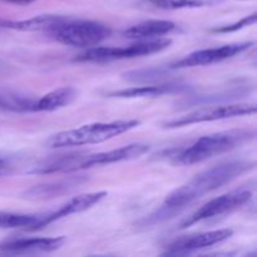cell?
<instances>
[{
	"label": "cell",
	"mask_w": 257,
	"mask_h": 257,
	"mask_svg": "<svg viewBox=\"0 0 257 257\" xmlns=\"http://www.w3.org/2000/svg\"><path fill=\"white\" fill-rule=\"evenodd\" d=\"M253 167H255L253 162L230 161V162L220 163L208 170L202 171L196 175L192 180L172 191L163 201L161 207L156 211L155 215L150 216L148 221L150 223H156L171 218L185 210L196 200L227 185L238 176L252 170Z\"/></svg>",
	"instance_id": "1"
},
{
	"label": "cell",
	"mask_w": 257,
	"mask_h": 257,
	"mask_svg": "<svg viewBox=\"0 0 257 257\" xmlns=\"http://www.w3.org/2000/svg\"><path fill=\"white\" fill-rule=\"evenodd\" d=\"M255 130H231L203 136L173 156V162L181 166H191L232 151L255 140Z\"/></svg>",
	"instance_id": "2"
},
{
	"label": "cell",
	"mask_w": 257,
	"mask_h": 257,
	"mask_svg": "<svg viewBox=\"0 0 257 257\" xmlns=\"http://www.w3.org/2000/svg\"><path fill=\"white\" fill-rule=\"evenodd\" d=\"M140 122L136 119L114 120L108 123H90L80 125L69 131H63L52 136L47 141L49 148L79 147L85 145H98L105 142L117 136L123 135L133 128L138 127Z\"/></svg>",
	"instance_id": "3"
},
{
	"label": "cell",
	"mask_w": 257,
	"mask_h": 257,
	"mask_svg": "<svg viewBox=\"0 0 257 257\" xmlns=\"http://www.w3.org/2000/svg\"><path fill=\"white\" fill-rule=\"evenodd\" d=\"M172 40L170 38H155V39L142 40L128 47H92L75 58L77 62L84 63H105L114 60L132 59V58L145 57L155 54L167 49Z\"/></svg>",
	"instance_id": "4"
},
{
	"label": "cell",
	"mask_w": 257,
	"mask_h": 257,
	"mask_svg": "<svg viewBox=\"0 0 257 257\" xmlns=\"http://www.w3.org/2000/svg\"><path fill=\"white\" fill-rule=\"evenodd\" d=\"M49 33L57 42L62 44L88 49L108 39L112 30L99 22L67 19Z\"/></svg>",
	"instance_id": "5"
},
{
	"label": "cell",
	"mask_w": 257,
	"mask_h": 257,
	"mask_svg": "<svg viewBox=\"0 0 257 257\" xmlns=\"http://www.w3.org/2000/svg\"><path fill=\"white\" fill-rule=\"evenodd\" d=\"M255 104H226L216 107H202L182 117L175 118L165 123L166 128H178L196 123L213 122V120L228 119L233 117H242L256 113Z\"/></svg>",
	"instance_id": "6"
},
{
	"label": "cell",
	"mask_w": 257,
	"mask_h": 257,
	"mask_svg": "<svg viewBox=\"0 0 257 257\" xmlns=\"http://www.w3.org/2000/svg\"><path fill=\"white\" fill-rule=\"evenodd\" d=\"M252 197L251 191L247 190H240V191H232V192L225 193L218 197L213 198L210 202L205 203L202 207L198 208L196 212L188 216L185 221L180 225L181 228H187L190 226L196 225V223L201 222V221L208 220V218L217 217V216H222L225 213L233 212V211L238 210L242 207L243 205L248 202Z\"/></svg>",
	"instance_id": "7"
},
{
	"label": "cell",
	"mask_w": 257,
	"mask_h": 257,
	"mask_svg": "<svg viewBox=\"0 0 257 257\" xmlns=\"http://www.w3.org/2000/svg\"><path fill=\"white\" fill-rule=\"evenodd\" d=\"M253 45V42L232 43V44L221 45V47L208 48V49L196 50L191 54L186 55L182 59L176 60L170 65V69H182V68L202 67V65L215 64V63L223 62L226 59L236 57L245 50L250 49Z\"/></svg>",
	"instance_id": "8"
},
{
	"label": "cell",
	"mask_w": 257,
	"mask_h": 257,
	"mask_svg": "<svg viewBox=\"0 0 257 257\" xmlns=\"http://www.w3.org/2000/svg\"><path fill=\"white\" fill-rule=\"evenodd\" d=\"M148 151H150V146L132 143V145L124 146V147L117 148V150L107 151V152H99L94 153V155H75L72 171L136 160V158H140L146 155Z\"/></svg>",
	"instance_id": "9"
},
{
	"label": "cell",
	"mask_w": 257,
	"mask_h": 257,
	"mask_svg": "<svg viewBox=\"0 0 257 257\" xmlns=\"http://www.w3.org/2000/svg\"><path fill=\"white\" fill-rule=\"evenodd\" d=\"M232 235V230L222 228V230H213L207 231V232L196 233V235L185 236V237H181L171 242L166 247L163 255H190V253L202 250V248L218 245V243L228 240Z\"/></svg>",
	"instance_id": "10"
},
{
	"label": "cell",
	"mask_w": 257,
	"mask_h": 257,
	"mask_svg": "<svg viewBox=\"0 0 257 257\" xmlns=\"http://www.w3.org/2000/svg\"><path fill=\"white\" fill-rule=\"evenodd\" d=\"M65 243L64 236L58 237L17 238L0 243V253L7 255H24V253L53 252Z\"/></svg>",
	"instance_id": "11"
},
{
	"label": "cell",
	"mask_w": 257,
	"mask_h": 257,
	"mask_svg": "<svg viewBox=\"0 0 257 257\" xmlns=\"http://www.w3.org/2000/svg\"><path fill=\"white\" fill-rule=\"evenodd\" d=\"M107 195L108 193L105 191H100V192L83 193V195L77 196V197H73L72 200L68 201L65 205H63L62 207H59L54 212L44 213L42 220H40L38 230H42V228L47 227L48 225H50V223L55 222V221L60 220L63 217H68L70 215H75V213H80L89 210L93 206L99 203L103 198L107 197Z\"/></svg>",
	"instance_id": "12"
},
{
	"label": "cell",
	"mask_w": 257,
	"mask_h": 257,
	"mask_svg": "<svg viewBox=\"0 0 257 257\" xmlns=\"http://www.w3.org/2000/svg\"><path fill=\"white\" fill-rule=\"evenodd\" d=\"M68 18L60 17V15H38L27 20L0 19V28L20 30V32H42V30L50 32L54 28L59 27Z\"/></svg>",
	"instance_id": "13"
},
{
	"label": "cell",
	"mask_w": 257,
	"mask_h": 257,
	"mask_svg": "<svg viewBox=\"0 0 257 257\" xmlns=\"http://www.w3.org/2000/svg\"><path fill=\"white\" fill-rule=\"evenodd\" d=\"M177 29V25L170 20H146L128 28L123 32V35L128 39H155L162 35L171 34Z\"/></svg>",
	"instance_id": "14"
},
{
	"label": "cell",
	"mask_w": 257,
	"mask_h": 257,
	"mask_svg": "<svg viewBox=\"0 0 257 257\" xmlns=\"http://www.w3.org/2000/svg\"><path fill=\"white\" fill-rule=\"evenodd\" d=\"M77 95L78 92L73 87L58 88L34 100L30 112H54L70 104Z\"/></svg>",
	"instance_id": "15"
},
{
	"label": "cell",
	"mask_w": 257,
	"mask_h": 257,
	"mask_svg": "<svg viewBox=\"0 0 257 257\" xmlns=\"http://www.w3.org/2000/svg\"><path fill=\"white\" fill-rule=\"evenodd\" d=\"M188 88L186 85L180 84H153V85H142V87H131L124 88L120 90L108 93V97L114 98H147V97H160L163 94H171V93L185 92Z\"/></svg>",
	"instance_id": "16"
},
{
	"label": "cell",
	"mask_w": 257,
	"mask_h": 257,
	"mask_svg": "<svg viewBox=\"0 0 257 257\" xmlns=\"http://www.w3.org/2000/svg\"><path fill=\"white\" fill-rule=\"evenodd\" d=\"M44 213H14L0 211V228H24L37 231Z\"/></svg>",
	"instance_id": "17"
},
{
	"label": "cell",
	"mask_w": 257,
	"mask_h": 257,
	"mask_svg": "<svg viewBox=\"0 0 257 257\" xmlns=\"http://www.w3.org/2000/svg\"><path fill=\"white\" fill-rule=\"evenodd\" d=\"M34 99L12 93H0V109L12 112H30Z\"/></svg>",
	"instance_id": "18"
},
{
	"label": "cell",
	"mask_w": 257,
	"mask_h": 257,
	"mask_svg": "<svg viewBox=\"0 0 257 257\" xmlns=\"http://www.w3.org/2000/svg\"><path fill=\"white\" fill-rule=\"evenodd\" d=\"M152 7L163 10H178V9H193L205 5L212 4L211 0H145Z\"/></svg>",
	"instance_id": "19"
},
{
	"label": "cell",
	"mask_w": 257,
	"mask_h": 257,
	"mask_svg": "<svg viewBox=\"0 0 257 257\" xmlns=\"http://www.w3.org/2000/svg\"><path fill=\"white\" fill-rule=\"evenodd\" d=\"M257 20V14L253 13V14L248 15V17H245L243 19H241L238 23H235V24H230V25H225V27L221 28H216L213 29V33H232V32H237V30L243 29L245 27H250V25L255 24Z\"/></svg>",
	"instance_id": "20"
},
{
	"label": "cell",
	"mask_w": 257,
	"mask_h": 257,
	"mask_svg": "<svg viewBox=\"0 0 257 257\" xmlns=\"http://www.w3.org/2000/svg\"><path fill=\"white\" fill-rule=\"evenodd\" d=\"M10 171H12V167H10L9 163L3 160V158H0V177L9 175Z\"/></svg>",
	"instance_id": "21"
},
{
	"label": "cell",
	"mask_w": 257,
	"mask_h": 257,
	"mask_svg": "<svg viewBox=\"0 0 257 257\" xmlns=\"http://www.w3.org/2000/svg\"><path fill=\"white\" fill-rule=\"evenodd\" d=\"M4 2L10 3V4H17V5H28L37 2V0H4Z\"/></svg>",
	"instance_id": "22"
}]
</instances>
